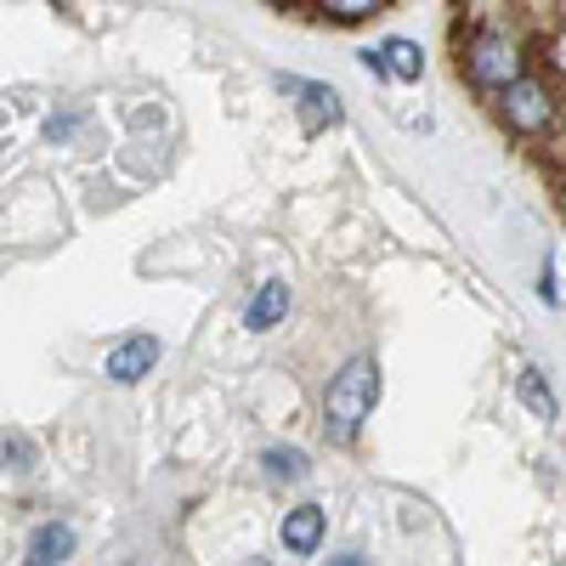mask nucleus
I'll return each mask as SVG.
<instances>
[{"instance_id": "obj_1", "label": "nucleus", "mask_w": 566, "mask_h": 566, "mask_svg": "<svg viewBox=\"0 0 566 566\" xmlns=\"http://www.w3.org/2000/svg\"><path fill=\"white\" fill-rule=\"evenodd\" d=\"M374 402H380V363L363 352V357L340 363V374L323 391V437L335 442V448H352L363 437Z\"/></svg>"}, {"instance_id": "obj_2", "label": "nucleus", "mask_w": 566, "mask_h": 566, "mask_svg": "<svg viewBox=\"0 0 566 566\" xmlns=\"http://www.w3.org/2000/svg\"><path fill=\"white\" fill-rule=\"evenodd\" d=\"M459 69H464V80L476 85V91L499 97L510 80L527 74V57H522V45H515L504 29H476V34L459 45Z\"/></svg>"}, {"instance_id": "obj_3", "label": "nucleus", "mask_w": 566, "mask_h": 566, "mask_svg": "<svg viewBox=\"0 0 566 566\" xmlns=\"http://www.w3.org/2000/svg\"><path fill=\"white\" fill-rule=\"evenodd\" d=\"M493 108H499L504 130L527 136V142H538V136H549V130L560 125V103H555V91H549L538 74L510 80V85L499 91V97H493Z\"/></svg>"}, {"instance_id": "obj_4", "label": "nucleus", "mask_w": 566, "mask_h": 566, "mask_svg": "<svg viewBox=\"0 0 566 566\" xmlns=\"http://www.w3.org/2000/svg\"><path fill=\"white\" fill-rule=\"evenodd\" d=\"M277 85L295 97V108H301V130H306V136H317V130H328V125H340V119H346L335 85H317V80H277Z\"/></svg>"}, {"instance_id": "obj_5", "label": "nucleus", "mask_w": 566, "mask_h": 566, "mask_svg": "<svg viewBox=\"0 0 566 566\" xmlns=\"http://www.w3.org/2000/svg\"><path fill=\"white\" fill-rule=\"evenodd\" d=\"M277 538H283V555H295V560H312L317 549H323V538H328V510L323 504H295V510H283V527H277Z\"/></svg>"}, {"instance_id": "obj_6", "label": "nucleus", "mask_w": 566, "mask_h": 566, "mask_svg": "<svg viewBox=\"0 0 566 566\" xmlns=\"http://www.w3.org/2000/svg\"><path fill=\"white\" fill-rule=\"evenodd\" d=\"M159 363V335H125L119 346H108L103 357V374L114 386H136V380H148Z\"/></svg>"}, {"instance_id": "obj_7", "label": "nucleus", "mask_w": 566, "mask_h": 566, "mask_svg": "<svg viewBox=\"0 0 566 566\" xmlns=\"http://www.w3.org/2000/svg\"><path fill=\"white\" fill-rule=\"evenodd\" d=\"M363 69L380 74V80H419V74H424V52H419V40L391 34V40H380V45H368Z\"/></svg>"}, {"instance_id": "obj_8", "label": "nucleus", "mask_w": 566, "mask_h": 566, "mask_svg": "<svg viewBox=\"0 0 566 566\" xmlns=\"http://www.w3.org/2000/svg\"><path fill=\"white\" fill-rule=\"evenodd\" d=\"M290 306H295V290L283 277H266L261 290L244 301V328L250 335H266V328H277L283 317H290Z\"/></svg>"}, {"instance_id": "obj_9", "label": "nucleus", "mask_w": 566, "mask_h": 566, "mask_svg": "<svg viewBox=\"0 0 566 566\" xmlns=\"http://www.w3.org/2000/svg\"><path fill=\"white\" fill-rule=\"evenodd\" d=\"M74 549H80V538L69 522H40L23 544V566H63V560H74Z\"/></svg>"}, {"instance_id": "obj_10", "label": "nucleus", "mask_w": 566, "mask_h": 566, "mask_svg": "<svg viewBox=\"0 0 566 566\" xmlns=\"http://www.w3.org/2000/svg\"><path fill=\"white\" fill-rule=\"evenodd\" d=\"M515 402H522L533 419H544V424H555V391H549V380H544V368H533V363H522L515 368Z\"/></svg>"}, {"instance_id": "obj_11", "label": "nucleus", "mask_w": 566, "mask_h": 566, "mask_svg": "<svg viewBox=\"0 0 566 566\" xmlns=\"http://www.w3.org/2000/svg\"><path fill=\"white\" fill-rule=\"evenodd\" d=\"M261 470H266V482H306L312 459L301 448H261Z\"/></svg>"}, {"instance_id": "obj_12", "label": "nucleus", "mask_w": 566, "mask_h": 566, "mask_svg": "<svg viewBox=\"0 0 566 566\" xmlns=\"http://www.w3.org/2000/svg\"><path fill=\"white\" fill-rule=\"evenodd\" d=\"M312 7H317L328 23H346V29H352V23H368L374 12H386L391 0H312Z\"/></svg>"}, {"instance_id": "obj_13", "label": "nucleus", "mask_w": 566, "mask_h": 566, "mask_svg": "<svg viewBox=\"0 0 566 566\" xmlns=\"http://www.w3.org/2000/svg\"><path fill=\"white\" fill-rule=\"evenodd\" d=\"M0 464L7 470H34L40 464V448L29 442V431H12V424L0 431Z\"/></svg>"}, {"instance_id": "obj_14", "label": "nucleus", "mask_w": 566, "mask_h": 566, "mask_svg": "<svg viewBox=\"0 0 566 566\" xmlns=\"http://www.w3.org/2000/svg\"><path fill=\"white\" fill-rule=\"evenodd\" d=\"M538 295L549 306H560V283H555V261H544V277H538Z\"/></svg>"}, {"instance_id": "obj_15", "label": "nucleus", "mask_w": 566, "mask_h": 566, "mask_svg": "<svg viewBox=\"0 0 566 566\" xmlns=\"http://www.w3.org/2000/svg\"><path fill=\"white\" fill-rule=\"evenodd\" d=\"M328 566H368V555H363V549H346V555H335Z\"/></svg>"}]
</instances>
